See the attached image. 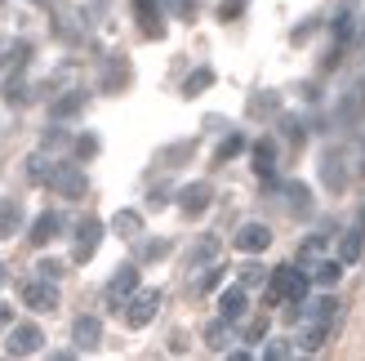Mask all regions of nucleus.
<instances>
[{
	"mask_svg": "<svg viewBox=\"0 0 365 361\" xmlns=\"http://www.w3.org/2000/svg\"><path fill=\"white\" fill-rule=\"evenodd\" d=\"M245 148V138L241 134H232V138H223V148H218V161H227V156H236V152H241Z\"/></svg>",
	"mask_w": 365,
	"mask_h": 361,
	"instance_id": "22",
	"label": "nucleus"
},
{
	"mask_svg": "<svg viewBox=\"0 0 365 361\" xmlns=\"http://www.w3.org/2000/svg\"><path fill=\"white\" fill-rule=\"evenodd\" d=\"M285 196H289V210H294V214H303L307 205H312V201H307V188H303V183H289Z\"/></svg>",
	"mask_w": 365,
	"mask_h": 361,
	"instance_id": "19",
	"label": "nucleus"
},
{
	"mask_svg": "<svg viewBox=\"0 0 365 361\" xmlns=\"http://www.w3.org/2000/svg\"><path fill=\"white\" fill-rule=\"evenodd\" d=\"M156 303H160V295H156V290H143V295L134 299V308L125 312V321H130V326H148V321L156 317Z\"/></svg>",
	"mask_w": 365,
	"mask_h": 361,
	"instance_id": "6",
	"label": "nucleus"
},
{
	"mask_svg": "<svg viewBox=\"0 0 365 361\" xmlns=\"http://www.w3.org/2000/svg\"><path fill=\"white\" fill-rule=\"evenodd\" d=\"M267 245H272V232L263 223H245L241 232H236V250H250L254 255V250H267Z\"/></svg>",
	"mask_w": 365,
	"mask_h": 361,
	"instance_id": "5",
	"label": "nucleus"
},
{
	"mask_svg": "<svg viewBox=\"0 0 365 361\" xmlns=\"http://www.w3.org/2000/svg\"><path fill=\"white\" fill-rule=\"evenodd\" d=\"M307 295V277H303V268H277V273H272V285H267V303H299Z\"/></svg>",
	"mask_w": 365,
	"mask_h": 361,
	"instance_id": "1",
	"label": "nucleus"
},
{
	"mask_svg": "<svg viewBox=\"0 0 365 361\" xmlns=\"http://www.w3.org/2000/svg\"><path fill=\"white\" fill-rule=\"evenodd\" d=\"M218 303H223V321H241L245 317V290H241V285H232V290H223V299H218Z\"/></svg>",
	"mask_w": 365,
	"mask_h": 361,
	"instance_id": "9",
	"label": "nucleus"
},
{
	"mask_svg": "<svg viewBox=\"0 0 365 361\" xmlns=\"http://www.w3.org/2000/svg\"><path fill=\"white\" fill-rule=\"evenodd\" d=\"M339 152H325V161H321V178H325V188L330 192H343L348 188V166H339Z\"/></svg>",
	"mask_w": 365,
	"mask_h": 361,
	"instance_id": "3",
	"label": "nucleus"
},
{
	"mask_svg": "<svg viewBox=\"0 0 365 361\" xmlns=\"http://www.w3.org/2000/svg\"><path fill=\"white\" fill-rule=\"evenodd\" d=\"M14 223H18V205H5V210H0V237H14V232H9Z\"/></svg>",
	"mask_w": 365,
	"mask_h": 361,
	"instance_id": "21",
	"label": "nucleus"
},
{
	"mask_svg": "<svg viewBox=\"0 0 365 361\" xmlns=\"http://www.w3.org/2000/svg\"><path fill=\"white\" fill-rule=\"evenodd\" d=\"M361 116H365V85H356L348 98H339V125H348V130H352Z\"/></svg>",
	"mask_w": 365,
	"mask_h": 361,
	"instance_id": "4",
	"label": "nucleus"
},
{
	"mask_svg": "<svg viewBox=\"0 0 365 361\" xmlns=\"http://www.w3.org/2000/svg\"><path fill=\"white\" fill-rule=\"evenodd\" d=\"M23 303L36 312H49V308H58V290L49 281H31V285H23Z\"/></svg>",
	"mask_w": 365,
	"mask_h": 361,
	"instance_id": "2",
	"label": "nucleus"
},
{
	"mask_svg": "<svg viewBox=\"0 0 365 361\" xmlns=\"http://www.w3.org/2000/svg\"><path fill=\"white\" fill-rule=\"evenodd\" d=\"M272 166H277V148H272V143L263 138L259 148H254V170H259V174L267 178V174H272Z\"/></svg>",
	"mask_w": 365,
	"mask_h": 361,
	"instance_id": "14",
	"label": "nucleus"
},
{
	"mask_svg": "<svg viewBox=\"0 0 365 361\" xmlns=\"http://www.w3.org/2000/svg\"><path fill=\"white\" fill-rule=\"evenodd\" d=\"M205 205H210V183H192L187 192H182V210L187 214H200Z\"/></svg>",
	"mask_w": 365,
	"mask_h": 361,
	"instance_id": "12",
	"label": "nucleus"
},
{
	"mask_svg": "<svg viewBox=\"0 0 365 361\" xmlns=\"http://www.w3.org/2000/svg\"><path fill=\"white\" fill-rule=\"evenodd\" d=\"M348 31H352V18L339 14V18H334V36H348Z\"/></svg>",
	"mask_w": 365,
	"mask_h": 361,
	"instance_id": "25",
	"label": "nucleus"
},
{
	"mask_svg": "<svg viewBox=\"0 0 365 361\" xmlns=\"http://www.w3.org/2000/svg\"><path fill=\"white\" fill-rule=\"evenodd\" d=\"M98 335H103L98 317H81V321H76V348H94V344H98Z\"/></svg>",
	"mask_w": 365,
	"mask_h": 361,
	"instance_id": "11",
	"label": "nucleus"
},
{
	"mask_svg": "<svg viewBox=\"0 0 365 361\" xmlns=\"http://www.w3.org/2000/svg\"><path fill=\"white\" fill-rule=\"evenodd\" d=\"M98 237H103V228H98V219H85L81 223V237H76V259H89L98 250Z\"/></svg>",
	"mask_w": 365,
	"mask_h": 361,
	"instance_id": "7",
	"label": "nucleus"
},
{
	"mask_svg": "<svg viewBox=\"0 0 365 361\" xmlns=\"http://www.w3.org/2000/svg\"><path fill=\"white\" fill-rule=\"evenodd\" d=\"M58 214H41V219H36V228H31V241L36 245H45V241H53V237H58Z\"/></svg>",
	"mask_w": 365,
	"mask_h": 361,
	"instance_id": "13",
	"label": "nucleus"
},
{
	"mask_svg": "<svg viewBox=\"0 0 365 361\" xmlns=\"http://www.w3.org/2000/svg\"><path fill=\"white\" fill-rule=\"evenodd\" d=\"M53 188H63L67 196H81L85 192V178L76 170H58V174H53Z\"/></svg>",
	"mask_w": 365,
	"mask_h": 361,
	"instance_id": "15",
	"label": "nucleus"
},
{
	"mask_svg": "<svg viewBox=\"0 0 365 361\" xmlns=\"http://www.w3.org/2000/svg\"><path fill=\"white\" fill-rule=\"evenodd\" d=\"M134 285H138V273H134V268H125V273H116V281H112V299H120L125 290H134Z\"/></svg>",
	"mask_w": 365,
	"mask_h": 361,
	"instance_id": "18",
	"label": "nucleus"
},
{
	"mask_svg": "<svg viewBox=\"0 0 365 361\" xmlns=\"http://www.w3.org/2000/svg\"><path fill=\"white\" fill-rule=\"evenodd\" d=\"M205 344L210 348H227V326H223V321H214V326L205 330Z\"/></svg>",
	"mask_w": 365,
	"mask_h": 361,
	"instance_id": "20",
	"label": "nucleus"
},
{
	"mask_svg": "<svg viewBox=\"0 0 365 361\" xmlns=\"http://www.w3.org/2000/svg\"><path fill=\"white\" fill-rule=\"evenodd\" d=\"M321 245H325V241H321V237H312V241H303V250H299V255H303L307 263L317 268V255H321Z\"/></svg>",
	"mask_w": 365,
	"mask_h": 361,
	"instance_id": "23",
	"label": "nucleus"
},
{
	"mask_svg": "<svg viewBox=\"0 0 365 361\" xmlns=\"http://www.w3.org/2000/svg\"><path fill=\"white\" fill-rule=\"evenodd\" d=\"M361 41H365V31H361Z\"/></svg>",
	"mask_w": 365,
	"mask_h": 361,
	"instance_id": "26",
	"label": "nucleus"
},
{
	"mask_svg": "<svg viewBox=\"0 0 365 361\" xmlns=\"http://www.w3.org/2000/svg\"><path fill=\"white\" fill-rule=\"evenodd\" d=\"M214 76H210V71H196V76L187 81V94H200V85H210Z\"/></svg>",
	"mask_w": 365,
	"mask_h": 361,
	"instance_id": "24",
	"label": "nucleus"
},
{
	"mask_svg": "<svg viewBox=\"0 0 365 361\" xmlns=\"http://www.w3.org/2000/svg\"><path fill=\"white\" fill-rule=\"evenodd\" d=\"M138 228H143L138 214H130V210H120V214H116V232H120V237H138Z\"/></svg>",
	"mask_w": 365,
	"mask_h": 361,
	"instance_id": "17",
	"label": "nucleus"
},
{
	"mask_svg": "<svg viewBox=\"0 0 365 361\" xmlns=\"http://www.w3.org/2000/svg\"><path fill=\"white\" fill-rule=\"evenodd\" d=\"M343 277V259H325V263H317V281L321 285H334Z\"/></svg>",
	"mask_w": 365,
	"mask_h": 361,
	"instance_id": "16",
	"label": "nucleus"
},
{
	"mask_svg": "<svg viewBox=\"0 0 365 361\" xmlns=\"http://www.w3.org/2000/svg\"><path fill=\"white\" fill-rule=\"evenodd\" d=\"M361 245H365V223H356L348 237H343V245H339V259L343 263H356L361 259Z\"/></svg>",
	"mask_w": 365,
	"mask_h": 361,
	"instance_id": "10",
	"label": "nucleus"
},
{
	"mask_svg": "<svg viewBox=\"0 0 365 361\" xmlns=\"http://www.w3.org/2000/svg\"><path fill=\"white\" fill-rule=\"evenodd\" d=\"M36 348H41V330H36V326H14L9 352H36Z\"/></svg>",
	"mask_w": 365,
	"mask_h": 361,
	"instance_id": "8",
	"label": "nucleus"
}]
</instances>
